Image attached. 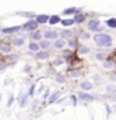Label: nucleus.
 I'll return each mask as SVG.
<instances>
[{
	"label": "nucleus",
	"instance_id": "nucleus-1",
	"mask_svg": "<svg viewBox=\"0 0 116 120\" xmlns=\"http://www.w3.org/2000/svg\"><path fill=\"white\" fill-rule=\"evenodd\" d=\"M94 42L99 45V46H111L112 43V38L107 34H97L94 37Z\"/></svg>",
	"mask_w": 116,
	"mask_h": 120
},
{
	"label": "nucleus",
	"instance_id": "nucleus-2",
	"mask_svg": "<svg viewBox=\"0 0 116 120\" xmlns=\"http://www.w3.org/2000/svg\"><path fill=\"white\" fill-rule=\"evenodd\" d=\"M88 30H89V31H99V30H101L99 20H97V19H92V20H89Z\"/></svg>",
	"mask_w": 116,
	"mask_h": 120
},
{
	"label": "nucleus",
	"instance_id": "nucleus-3",
	"mask_svg": "<svg viewBox=\"0 0 116 120\" xmlns=\"http://www.w3.org/2000/svg\"><path fill=\"white\" fill-rule=\"evenodd\" d=\"M37 26H38V22H37V20H30V22H27L23 26V30H26V31H33V30H37Z\"/></svg>",
	"mask_w": 116,
	"mask_h": 120
},
{
	"label": "nucleus",
	"instance_id": "nucleus-4",
	"mask_svg": "<svg viewBox=\"0 0 116 120\" xmlns=\"http://www.w3.org/2000/svg\"><path fill=\"white\" fill-rule=\"evenodd\" d=\"M78 98L81 101H92L93 96H90V94H88V93H85V92H80L78 93Z\"/></svg>",
	"mask_w": 116,
	"mask_h": 120
},
{
	"label": "nucleus",
	"instance_id": "nucleus-5",
	"mask_svg": "<svg viewBox=\"0 0 116 120\" xmlns=\"http://www.w3.org/2000/svg\"><path fill=\"white\" fill-rule=\"evenodd\" d=\"M45 37H46V39H55L58 37V34L55 33V31H46Z\"/></svg>",
	"mask_w": 116,
	"mask_h": 120
},
{
	"label": "nucleus",
	"instance_id": "nucleus-6",
	"mask_svg": "<svg viewBox=\"0 0 116 120\" xmlns=\"http://www.w3.org/2000/svg\"><path fill=\"white\" fill-rule=\"evenodd\" d=\"M47 20H50V18L47 15H39V16H37V22L38 23H46Z\"/></svg>",
	"mask_w": 116,
	"mask_h": 120
},
{
	"label": "nucleus",
	"instance_id": "nucleus-7",
	"mask_svg": "<svg viewBox=\"0 0 116 120\" xmlns=\"http://www.w3.org/2000/svg\"><path fill=\"white\" fill-rule=\"evenodd\" d=\"M80 86L82 88V89H85V90H89V89H92V84L88 81H82L80 84Z\"/></svg>",
	"mask_w": 116,
	"mask_h": 120
},
{
	"label": "nucleus",
	"instance_id": "nucleus-8",
	"mask_svg": "<svg viewBox=\"0 0 116 120\" xmlns=\"http://www.w3.org/2000/svg\"><path fill=\"white\" fill-rule=\"evenodd\" d=\"M107 26L111 27V28H116V19H115V18L108 19V20H107Z\"/></svg>",
	"mask_w": 116,
	"mask_h": 120
},
{
	"label": "nucleus",
	"instance_id": "nucleus-9",
	"mask_svg": "<svg viewBox=\"0 0 116 120\" xmlns=\"http://www.w3.org/2000/svg\"><path fill=\"white\" fill-rule=\"evenodd\" d=\"M74 19H65V20H62V24L64 26H66V27H69V26H73L74 24Z\"/></svg>",
	"mask_w": 116,
	"mask_h": 120
},
{
	"label": "nucleus",
	"instance_id": "nucleus-10",
	"mask_svg": "<svg viewBox=\"0 0 116 120\" xmlns=\"http://www.w3.org/2000/svg\"><path fill=\"white\" fill-rule=\"evenodd\" d=\"M54 46H55V47H57V49H62V47L65 46V42H64L62 39H60V41H55Z\"/></svg>",
	"mask_w": 116,
	"mask_h": 120
},
{
	"label": "nucleus",
	"instance_id": "nucleus-11",
	"mask_svg": "<svg viewBox=\"0 0 116 120\" xmlns=\"http://www.w3.org/2000/svg\"><path fill=\"white\" fill-rule=\"evenodd\" d=\"M37 58H39V60H46L47 58V53L46 51H41V53L37 54Z\"/></svg>",
	"mask_w": 116,
	"mask_h": 120
},
{
	"label": "nucleus",
	"instance_id": "nucleus-12",
	"mask_svg": "<svg viewBox=\"0 0 116 120\" xmlns=\"http://www.w3.org/2000/svg\"><path fill=\"white\" fill-rule=\"evenodd\" d=\"M18 30H19V27H10V28H4V30H3V33H6V34L15 33V31H18Z\"/></svg>",
	"mask_w": 116,
	"mask_h": 120
},
{
	"label": "nucleus",
	"instance_id": "nucleus-13",
	"mask_svg": "<svg viewBox=\"0 0 116 120\" xmlns=\"http://www.w3.org/2000/svg\"><path fill=\"white\" fill-rule=\"evenodd\" d=\"M60 22V18L57 16V15H54V16H51L50 18V20H49V23L50 24H55V23H58Z\"/></svg>",
	"mask_w": 116,
	"mask_h": 120
},
{
	"label": "nucleus",
	"instance_id": "nucleus-14",
	"mask_svg": "<svg viewBox=\"0 0 116 120\" xmlns=\"http://www.w3.org/2000/svg\"><path fill=\"white\" fill-rule=\"evenodd\" d=\"M39 47H41V46H39V45H37V43H34V42H33V43H30V46H28V49L33 50V51H37Z\"/></svg>",
	"mask_w": 116,
	"mask_h": 120
},
{
	"label": "nucleus",
	"instance_id": "nucleus-15",
	"mask_svg": "<svg viewBox=\"0 0 116 120\" xmlns=\"http://www.w3.org/2000/svg\"><path fill=\"white\" fill-rule=\"evenodd\" d=\"M31 39H33V41H39V39H41V34H39L38 31H37V33H33L31 34Z\"/></svg>",
	"mask_w": 116,
	"mask_h": 120
},
{
	"label": "nucleus",
	"instance_id": "nucleus-16",
	"mask_svg": "<svg viewBox=\"0 0 116 120\" xmlns=\"http://www.w3.org/2000/svg\"><path fill=\"white\" fill-rule=\"evenodd\" d=\"M0 50H1L3 53H8V51H11V47H10L8 45H3V46L0 47Z\"/></svg>",
	"mask_w": 116,
	"mask_h": 120
},
{
	"label": "nucleus",
	"instance_id": "nucleus-17",
	"mask_svg": "<svg viewBox=\"0 0 116 120\" xmlns=\"http://www.w3.org/2000/svg\"><path fill=\"white\" fill-rule=\"evenodd\" d=\"M62 37H65V38H70L72 37V31H67V30H65V31H62L61 33Z\"/></svg>",
	"mask_w": 116,
	"mask_h": 120
},
{
	"label": "nucleus",
	"instance_id": "nucleus-18",
	"mask_svg": "<svg viewBox=\"0 0 116 120\" xmlns=\"http://www.w3.org/2000/svg\"><path fill=\"white\" fill-rule=\"evenodd\" d=\"M39 46H41V47H43V49H46V47H49V46H50V43H49V41H42Z\"/></svg>",
	"mask_w": 116,
	"mask_h": 120
},
{
	"label": "nucleus",
	"instance_id": "nucleus-19",
	"mask_svg": "<svg viewBox=\"0 0 116 120\" xmlns=\"http://www.w3.org/2000/svg\"><path fill=\"white\" fill-rule=\"evenodd\" d=\"M89 51V47H86V46H82L81 49H80V54H86Z\"/></svg>",
	"mask_w": 116,
	"mask_h": 120
},
{
	"label": "nucleus",
	"instance_id": "nucleus-20",
	"mask_svg": "<svg viewBox=\"0 0 116 120\" xmlns=\"http://www.w3.org/2000/svg\"><path fill=\"white\" fill-rule=\"evenodd\" d=\"M84 19H85V18H84V15H76V18H74V20H76V22H78V23H81Z\"/></svg>",
	"mask_w": 116,
	"mask_h": 120
},
{
	"label": "nucleus",
	"instance_id": "nucleus-21",
	"mask_svg": "<svg viewBox=\"0 0 116 120\" xmlns=\"http://www.w3.org/2000/svg\"><path fill=\"white\" fill-rule=\"evenodd\" d=\"M14 45H15V46H22V45H23V39L22 38L15 39V41H14Z\"/></svg>",
	"mask_w": 116,
	"mask_h": 120
},
{
	"label": "nucleus",
	"instance_id": "nucleus-22",
	"mask_svg": "<svg viewBox=\"0 0 116 120\" xmlns=\"http://www.w3.org/2000/svg\"><path fill=\"white\" fill-rule=\"evenodd\" d=\"M55 66H60V65H62L64 64V60H61V58H58V60H54V62H53Z\"/></svg>",
	"mask_w": 116,
	"mask_h": 120
},
{
	"label": "nucleus",
	"instance_id": "nucleus-23",
	"mask_svg": "<svg viewBox=\"0 0 116 120\" xmlns=\"http://www.w3.org/2000/svg\"><path fill=\"white\" fill-rule=\"evenodd\" d=\"M65 80H66V78H65L64 76H58V77H57V82H60V84L65 82Z\"/></svg>",
	"mask_w": 116,
	"mask_h": 120
},
{
	"label": "nucleus",
	"instance_id": "nucleus-24",
	"mask_svg": "<svg viewBox=\"0 0 116 120\" xmlns=\"http://www.w3.org/2000/svg\"><path fill=\"white\" fill-rule=\"evenodd\" d=\"M57 97H58V93H54V94H53V96L50 97V101H49V103H54L55 98H57Z\"/></svg>",
	"mask_w": 116,
	"mask_h": 120
},
{
	"label": "nucleus",
	"instance_id": "nucleus-25",
	"mask_svg": "<svg viewBox=\"0 0 116 120\" xmlns=\"http://www.w3.org/2000/svg\"><path fill=\"white\" fill-rule=\"evenodd\" d=\"M81 38L82 39H89L90 38V35H89L88 33H81Z\"/></svg>",
	"mask_w": 116,
	"mask_h": 120
},
{
	"label": "nucleus",
	"instance_id": "nucleus-26",
	"mask_svg": "<svg viewBox=\"0 0 116 120\" xmlns=\"http://www.w3.org/2000/svg\"><path fill=\"white\" fill-rule=\"evenodd\" d=\"M26 101H27V96H24V97L22 98V101H20V107H24V104H26Z\"/></svg>",
	"mask_w": 116,
	"mask_h": 120
},
{
	"label": "nucleus",
	"instance_id": "nucleus-27",
	"mask_svg": "<svg viewBox=\"0 0 116 120\" xmlns=\"http://www.w3.org/2000/svg\"><path fill=\"white\" fill-rule=\"evenodd\" d=\"M18 60V55H10V57H8V61H16Z\"/></svg>",
	"mask_w": 116,
	"mask_h": 120
},
{
	"label": "nucleus",
	"instance_id": "nucleus-28",
	"mask_svg": "<svg viewBox=\"0 0 116 120\" xmlns=\"http://www.w3.org/2000/svg\"><path fill=\"white\" fill-rule=\"evenodd\" d=\"M74 11H76L74 8H70V10H65V11H64V14H72V12H74Z\"/></svg>",
	"mask_w": 116,
	"mask_h": 120
},
{
	"label": "nucleus",
	"instance_id": "nucleus-29",
	"mask_svg": "<svg viewBox=\"0 0 116 120\" xmlns=\"http://www.w3.org/2000/svg\"><path fill=\"white\" fill-rule=\"evenodd\" d=\"M70 74H72L73 77H76V76H80V71H78V70H76V71H72Z\"/></svg>",
	"mask_w": 116,
	"mask_h": 120
},
{
	"label": "nucleus",
	"instance_id": "nucleus-30",
	"mask_svg": "<svg viewBox=\"0 0 116 120\" xmlns=\"http://www.w3.org/2000/svg\"><path fill=\"white\" fill-rule=\"evenodd\" d=\"M108 92H115V88H113V86H111V85H109V86H108Z\"/></svg>",
	"mask_w": 116,
	"mask_h": 120
},
{
	"label": "nucleus",
	"instance_id": "nucleus-31",
	"mask_svg": "<svg viewBox=\"0 0 116 120\" xmlns=\"http://www.w3.org/2000/svg\"><path fill=\"white\" fill-rule=\"evenodd\" d=\"M12 100H14V98H12V96H10V101H8V105H11V104H12Z\"/></svg>",
	"mask_w": 116,
	"mask_h": 120
}]
</instances>
